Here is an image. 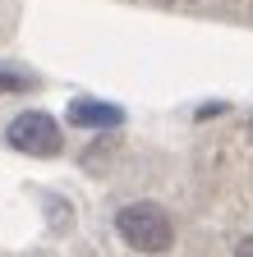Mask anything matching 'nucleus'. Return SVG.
<instances>
[{
  "mask_svg": "<svg viewBox=\"0 0 253 257\" xmlns=\"http://www.w3.org/2000/svg\"><path fill=\"white\" fill-rule=\"evenodd\" d=\"M115 230H120V239H124V243L138 248V252H166V248H171V239H175L171 216L156 207V202H129V207H120Z\"/></svg>",
  "mask_w": 253,
  "mask_h": 257,
  "instance_id": "obj_1",
  "label": "nucleus"
},
{
  "mask_svg": "<svg viewBox=\"0 0 253 257\" xmlns=\"http://www.w3.org/2000/svg\"><path fill=\"white\" fill-rule=\"evenodd\" d=\"M5 143L14 152H23V156H55L60 152V124L46 110H23V115L10 119Z\"/></svg>",
  "mask_w": 253,
  "mask_h": 257,
  "instance_id": "obj_2",
  "label": "nucleus"
},
{
  "mask_svg": "<svg viewBox=\"0 0 253 257\" xmlns=\"http://www.w3.org/2000/svg\"><path fill=\"white\" fill-rule=\"evenodd\" d=\"M69 119L78 128H111V124L124 119V110L111 106V101H97V96H74L69 101Z\"/></svg>",
  "mask_w": 253,
  "mask_h": 257,
  "instance_id": "obj_3",
  "label": "nucleus"
},
{
  "mask_svg": "<svg viewBox=\"0 0 253 257\" xmlns=\"http://www.w3.org/2000/svg\"><path fill=\"white\" fill-rule=\"evenodd\" d=\"M19 87H33V83H28V74H19V69H0V92H19Z\"/></svg>",
  "mask_w": 253,
  "mask_h": 257,
  "instance_id": "obj_4",
  "label": "nucleus"
},
{
  "mask_svg": "<svg viewBox=\"0 0 253 257\" xmlns=\"http://www.w3.org/2000/svg\"><path fill=\"white\" fill-rule=\"evenodd\" d=\"M235 257H253V234H248V239H239V248H235Z\"/></svg>",
  "mask_w": 253,
  "mask_h": 257,
  "instance_id": "obj_5",
  "label": "nucleus"
},
{
  "mask_svg": "<svg viewBox=\"0 0 253 257\" xmlns=\"http://www.w3.org/2000/svg\"><path fill=\"white\" fill-rule=\"evenodd\" d=\"M166 10H184V5H194V0H161Z\"/></svg>",
  "mask_w": 253,
  "mask_h": 257,
  "instance_id": "obj_6",
  "label": "nucleus"
},
{
  "mask_svg": "<svg viewBox=\"0 0 253 257\" xmlns=\"http://www.w3.org/2000/svg\"><path fill=\"white\" fill-rule=\"evenodd\" d=\"M248 138H253V119H248Z\"/></svg>",
  "mask_w": 253,
  "mask_h": 257,
  "instance_id": "obj_7",
  "label": "nucleus"
}]
</instances>
